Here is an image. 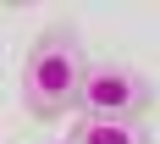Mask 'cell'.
Wrapping results in <instances>:
<instances>
[{
    "label": "cell",
    "mask_w": 160,
    "mask_h": 144,
    "mask_svg": "<svg viewBox=\"0 0 160 144\" xmlns=\"http://www.w3.org/2000/svg\"><path fill=\"white\" fill-rule=\"evenodd\" d=\"M88 72H94V61H88L78 28L50 22V28L33 33L28 56H22V105H28L39 122H55V116L78 111Z\"/></svg>",
    "instance_id": "obj_1"
},
{
    "label": "cell",
    "mask_w": 160,
    "mask_h": 144,
    "mask_svg": "<svg viewBox=\"0 0 160 144\" xmlns=\"http://www.w3.org/2000/svg\"><path fill=\"white\" fill-rule=\"evenodd\" d=\"M149 105H155V83L138 67H122V61H94L83 100H78L83 116H105V122H144Z\"/></svg>",
    "instance_id": "obj_2"
},
{
    "label": "cell",
    "mask_w": 160,
    "mask_h": 144,
    "mask_svg": "<svg viewBox=\"0 0 160 144\" xmlns=\"http://www.w3.org/2000/svg\"><path fill=\"white\" fill-rule=\"evenodd\" d=\"M66 139L72 144H155L144 122H105V116H78V128Z\"/></svg>",
    "instance_id": "obj_3"
},
{
    "label": "cell",
    "mask_w": 160,
    "mask_h": 144,
    "mask_svg": "<svg viewBox=\"0 0 160 144\" xmlns=\"http://www.w3.org/2000/svg\"><path fill=\"white\" fill-rule=\"evenodd\" d=\"M44 144H72V139H44Z\"/></svg>",
    "instance_id": "obj_4"
}]
</instances>
